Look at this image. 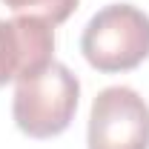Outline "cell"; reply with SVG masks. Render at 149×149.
<instances>
[{"label": "cell", "mask_w": 149, "mask_h": 149, "mask_svg": "<svg viewBox=\"0 0 149 149\" xmlns=\"http://www.w3.org/2000/svg\"><path fill=\"white\" fill-rule=\"evenodd\" d=\"M89 149H149V103L129 86H106L92 100Z\"/></svg>", "instance_id": "3957f363"}, {"label": "cell", "mask_w": 149, "mask_h": 149, "mask_svg": "<svg viewBox=\"0 0 149 149\" xmlns=\"http://www.w3.org/2000/svg\"><path fill=\"white\" fill-rule=\"evenodd\" d=\"M3 3L23 17H37L52 26L63 23L77 9V0H3Z\"/></svg>", "instance_id": "5b68a950"}, {"label": "cell", "mask_w": 149, "mask_h": 149, "mask_svg": "<svg viewBox=\"0 0 149 149\" xmlns=\"http://www.w3.org/2000/svg\"><path fill=\"white\" fill-rule=\"evenodd\" d=\"M55 55L52 23L37 17L0 20V86L43 72Z\"/></svg>", "instance_id": "277c9868"}, {"label": "cell", "mask_w": 149, "mask_h": 149, "mask_svg": "<svg viewBox=\"0 0 149 149\" xmlns=\"http://www.w3.org/2000/svg\"><path fill=\"white\" fill-rule=\"evenodd\" d=\"M80 97V83L69 66L52 60L43 72L17 80L12 115L23 135L29 138H55L69 129Z\"/></svg>", "instance_id": "6da1fadb"}, {"label": "cell", "mask_w": 149, "mask_h": 149, "mask_svg": "<svg viewBox=\"0 0 149 149\" xmlns=\"http://www.w3.org/2000/svg\"><path fill=\"white\" fill-rule=\"evenodd\" d=\"M80 52L97 72H129L149 57V15L132 3H112L86 23Z\"/></svg>", "instance_id": "7a4b0ae2"}]
</instances>
